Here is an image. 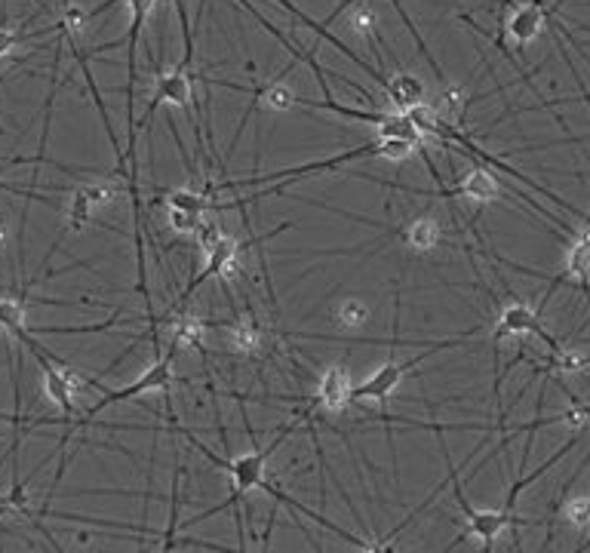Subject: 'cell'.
<instances>
[{"label":"cell","mask_w":590,"mask_h":553,"mask_svg":"<svg viewBox=\"0 0 590 553\" xmlns=\"http://www.w3.org/2000/svg\"><path fill=\"white\" fill-rule=\"evenodd\" d=\"M418 145L409 142V139H382L375 136L372 142L366 145H357V148H348L345 154H335V157H326V160H314V163H302V166H289V169H277V173H268V176H252V179H240V182H225V185H213L206 182V194H216L222 188H256V185H280V182H292V179H305V176H314V173H329V169H339V166H348L354 160H369V157H378V160H406L409 154H415Z\"/></svg>","instance_id":"1"},{"label":"cell","mask_w":590,"mask_h":553,"mask_svg":"<svg viewBox=\"0 0 590 553\" xmlns=\"http://www.w3.org/2000/svg\"><path fill=\"white\" fill-rule=\"evenodd\" d=\"M176 354H179V348L176 345H170L166 348V354H160L136 381H130L126 388H105L102 391V397L87 409V412H80L71 424H68V434L62 437V446L71 440V434L74 431H87L90 424L99 418V412H105V409H111V406H117V403H130V400H136V397H142V394H151V391H170V385H173V378H176Z\"/></svg>","instance_id":"2"},{"label":"cell","mask_w":590,"mask_h":553,"mask_svg":"<svg viewBox=\"0 0 590 553\" xmlns=\"http://www.w3.org/2000/svg\"><path fill=\"white\" fill-rule=\"evenodd\" d=\"M477 329H471L468 335H474ZM468 335H461V338H446V342H437V345H431L428 351H421L418 357H412V360H406V363H397V360H388L385 366H378L366 381H360V385H354V403L357 406H366V403H388V397L400 388V381H403V375L406 372H412V369H418L421 363H425L428 357H434V354H440V351H449V348H455V345H461V342H468Z\"/></svg>","instance_id":"3"},{"label":"cell","mask_w":590,"mask_h":553,"mask_svg":"<svg viewBox=\"0 0 590 553\" xmlns=\"http://www.w3.org/2000/svg\"><path fill=\"white\" fill-rule=\"evenodd\" d=\"M449 480H452V492H455V504L461 510V517L468 523V535H477L483 541V547H492V541L504 532V529H514L523 526L520 517H514V510H480L465 498V489L458 483V467H449Z\"/></svg>","instance_id":"4"},{"label":"cell","mask_w":590,"mask_h":553,"mask_svg":"<svg viewBox=\"0 0 590 553\" xmlns=\"http://www.w3.org/2000/svg\"><path fill=\"white\" fill-rule=\"evenodd\" d=\"M517 335H538L551 351L560 348L557 338L541 326L535 308L532 305H523V302H511V305L501 308V314H498V320L492 326V348L498 351L504 338H517Z\"/></svg>","instance_id":"5"},{"label":"cell","mask_w":590,"mask_h":553,"mask_svg":"<svg viewBox=\"0 0 590 553\" xmlns=\"http://www.w3.org/2000/svg\"><path fill=\"white\" fill-rule=\"evenodd\" d=\"M240 240L237 237H231V234H219V240L209 246V249H203L206 252V265H203V271L200 274H194V280L185 286V292L179 295V302L176 305H170V311H185L188 308V299L191 295L206 283V280H213V277H225L228 274V268H234L237 265V255H240Z\"/></svg>","instance_id":"6"},{"label":"cell","mask_w":590,"mask_h":553,"mask_svg":"<svg viewBox=\"0 0 590 553\" xmlns=\"http://www.w3.org/2000/svg\"><path fill=\"white\" fill-rule=\"evenodd\" d=\"M117 188L111 182H83L71 188V200L65 206V231H80L93 222V212L114 200Z\"/></svg>","instance_id":"7"},{"label":"cell","mask_w":590,"mask_h":553,"mask_svg":"<svg viewBox=\"0 0 590 553\" xmlns=\"http://www.w3.org/2000/svg\"><path fill=\"white\" fill-rule=\"evenodd\" d=\"M317 406L326 412H342L354 403V381L348 375L345 366L332 363L323 369L320 381H317V394H314Z\"/></svg>","instance_id":"8"},{"label":"cell","mask_w":590,"mask_h":553,"mask_svg":"<svg viewBox=\"0 0 590 553\" xmlns=\"http://www.w3.org/2000/svg\"><path fill=\"white\" fill-rule=\"evenodd\" d=\"M547 16H551V10H547L541 0H526V4L511 10L508 22H504V31H508V37L514 40L517 47H526L544 31Z\"/></svg>","instance_id":"9"},{"label":"cell","mask_w":590,"mask_h":553,"mask_svg":"<svg viewBox=\"0 0 590 553\" xmlns=\"http://www.w3.org/2000/svg\"><path fill=\"white\" fill-rule=\"evenodd\" d=\"M498 191H501V185L489 169L474 166L455 188H440L437 194L440 197H465V200H474V203H492L498 197Z\"/></svg>","instance_id":"10"},{"label":"cell","mask_w":590,"mask_h":553,"mask_svg":"<svg viewBox=\"0 0 590 553\" xmlns=\"http://www.w3.org/2000/svg\"><path fill=\"white\" fill-rule=\"evenodd\" d=\"M385 96L391 99V105H394L397 111H409V108H415V105H425V102H428V87H425V80H418L415 74L400 71V74L388 77Z\"/></svg>","instance_id":"11"},{"label":"cell","mask_w":590,"mask_h":553,"mask_svg":"<svg viewBox=\"0 0 590 553\" xmlns=\"http://www.w3.org/2000/svg\"><path fill=\"white\" fill-rule=\"evenodd\" d=\"M403 243L412 252H434L443 243V225L434 216H418L403 228Z\"/></svg>","instance_id":"12"},{"label":"cell","mask_w":590,"mask_h":553,"mask_svg":"<svg viewBox=\"0 0 590 553\" xmlns=\"http://www.w3.org/2000/svg\"><path fill=\"white\" fill-rule=\"evenodd\" d=\"M228 329H231V348H234L237 354H246V357L259 354V348H262V342H265V332L259 329L256 320L246 317V314H240L237 323H231Z\"/></svg>","instance_id":"13"},{"label":"cell","mask_w":590,"mask_h":553,"mask_svg":"<svg viewBox=\"0 0 590 553\" xmlns=\"http://www.w3.org/2000/svg\"><path fill=\"white\" fill-rule=\"evenodd\" d=\"M563 277L578 280V283H587V280H590V231H581V234L569 243Z\"/></svg>","instance_id":"14"},{"label":"cell","mask_w":590,"mask_h":553,"mask_svg":"<svg viewBox=\"0 0 590 553\" xmlns=\"http://www.w3.org/2000/svg\"><path fill=\"white\" fill-rule=\"evenodd\" d=\"M163 206H176V209H188V212H197V216H203V212L216 209L213 203V194L206 191H194V188H176V191H160V200Z\"/></svg>","instance_id":"15"},{"label":"cell","mask_w":590,"mask_h":553,"mask_svg":"<svg viewBox=\"0 0 590 553\" xmlns=\"http://www.w3.org/2000/svg\"><path fill=\"white\" fill-rule=\"evenodd\" d=\"M166 225H170V231H173V234L191 237V234H197V231H200L203 216H197V212H188V209L166 206Z\"/></svg>","instance_id":"16"},{"label":"cell","mask_w":590,"mask_h":553,"mask_svg":"<svg viewBox=\"0 0 590 553\" xmlns=\"http://www.w3.org/2000/svg\"><path fill=\"white\" fill-rule=\"evenodd\" d=\"M335 320L345 329H363L369 323V308L357 299H345L339 308H335Z\"/></svg>","instance_id":"17"},{"label":"cell","mask_w":590,"mask_h":553,"mask_svg":"<svg viewBox=\"0 0 590 553\" xmlns=\"http://www.w3.org/2000/svg\"><path fill=\"white\" fill-rule=\"evenodd\" d=\"M563 520H566L572 529H590V495L569 498V501L563 504Z\"/></svg>","instance_id":"18"},{"label":"cell","mask_w":590,"mask_h":553,"mask_svg":"<svg viewBox=\"0 0 590 553\" xmlns=\"http://www.w3.org/2000/svg\"><path fill=\"white\" fill-rule=\"evenodd\" d=\"M351 28H354L360 37H366V40L375 37V34H372V31H375V10H372L369 4H360V10L351 16Z\"/></svg>","instance_id":"19"},{"label":"cell","mask_w":590,"mask_h":553,"mask_svg":"<svg viewBox=\"0 0 590 553\" xmlns=\"http://www.w3.org/2000/svg\"><path fill=\"white\" fill-rule=\"evenodd\" d=\"M7 243H10V228L0 222V249H7Z\"/></svg>","instance_id":"20"}]
</instances>
